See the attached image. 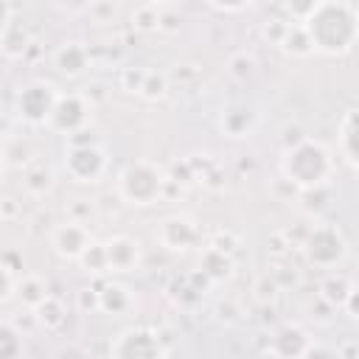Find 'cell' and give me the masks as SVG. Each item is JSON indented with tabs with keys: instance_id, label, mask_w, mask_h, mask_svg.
<instances>
[{
	"instance_id": "6da1fadb",
	"label": "cell",
	"mask_w": 359,
	"mask_h": 359,
	"mask_svg": "<svg viewBox=\"0 0 359 359\" xmlns=\"http://www.w3.org/2000/svg\"><path fill=\"white\" fill-rule=\"evenodd\" d=\"M303 25L314 50L325 56H342L359 42V8L348 0H323Z\"/></svg>"
},
{
	"instance_id": "7a4b0ae2",
	"label": "cell",
	"mask_w": 359,
	"mask_h": 359,
	"mask_svg": "<svg viewBox=\"0 0 359 359\" xmlns=\"http://www.w3.org/2000/svg\"><path fill=\"white\" fill-rule=\"evenodd\" d=\"M334 171V160L328 154V149L320 140L303 137L294 146L283 149L280 157V174L294 185V188H317L325 185L328 177Z\"/></svg>"
},
{
	"instance_id": "3957f363",
	"label": "cell",
	"mask_w": 359,
	"mask_h": 359,
	"mask_svg": "<svg viewBox=\"0 0 359 359\" xmlns=\"http://www.w3.org/2000/svg\"><path fill=\"white\" fill-rule=\"evenodd\" d=\"M165 185H168V180L163 177V171L146 160H137L118 174V196L137 208H149V205L160 202Z\"/></svg>"
},
{
	"instance_id": "277c9868",
	"label": "cell",
	"mask_w": 359,
	"mask_h": 359,
	"mask_svg": "<svg viewBox=\"0 0 359 359\" xmlns=\"http://www.w3.org/2000/svg\"><path fill=\"white\" fill-rule=\"evenodd\" d=\"M303 252H306L309 264L331 269V266L342 264V258L348 255V241L337 224L323 222V224H314L309 230V236L303 238Z\"/></svg>"
},
{
	"instance_id": "5b68a950",
	"label": "cell",
	"mask_w": 359,
	"mask_h": 359,
	"mask_svg": "<svg viewBox=\"0 0 359 359\" xmlns=\"http://www.w3.org/2000/svg\"><path fill=\"white\" fill-rule=\"evenodd\" d=\"M109 356H115V359H160V356H168V348L163 345V339L154 328L132 325V328H123L109 342Z\"/></svg>"
},
{
	"instance_id": "8992f818",
	"label": "cell",
	"mask_w": 359,
	"mask_h": 359,
	"mask_svg": "<svg viewBox=\"0 0 359 359\" xmlns=\"http://www.w3.org/2000/svg\"><path fill=\"white\" fill-rule=\"evenodd\" d=\"M59 90L50 81H31L17 95V115L31 126H48V118L59 101Z\"/></svg>"
},
{
	"instance_id": "52a82bcc",
	"label": "cell",
	"mask_w": 359,
	"mask_h": 359,
	"mask_svg": "<svg viewBox=\"0 0 359 359\" xmlns=\"http://www.w3.org/2000/svg\"><path fill=\"white\" fill-rule=\"evenodd\" d=\"M65 171H67L70 180H76L81 185H93L107 171V151L98 143L70 146L67 149V157H65Z\"/></svg>"
},
{
	"instance_id": "ba28073f",
	"label": "cell",
	"mask_w": 359,
	"mask_h": 359,
	"mask_svg": "<svg viewBox=\"0 0 359 359\" xmlns=\"http://www.w3.org/2000/svg\"><path fill=\"white\" fill-rule=\"evenodd\" d=\"M90 115H93V104L84 95L62 93L50 118H48V129H53L59 135H73V132H79L90 123Z\"/></svg>"
},
{
	"instance_id": "9c48e42d",
	"label": "cell",
	"mask_w": 359,
	"mask_h": 359,
	"mask_svg": "<svg viewBox=\"0 0 359 359\" xmlns=\"http://www.w3.org/2000/svg\"><path fill=\"white\" fill-rule=\"evenodd\" d=\"M90 244H93V236H90L87 222L67 219L65 224H59V227L50 233V247H53V252H56L59 258H65V261H79Z\"/></svg>"
},
{
	"instance_id": "30bf717a",
	"label": "cell",
	"mask_w": 359,
	"mask_h": 359,
	"mask_svg": "<svg viewBox=\"0 0 359 359\" xmlns=\"http://www.w3.org/2000/svg\"><path fill=\"white\" fill-rule=\"evenodd\" d=\"M157 241H160V247H165L168 252H185V250H191V247L199 241V230H196V224H194L188 216L174 213V216H165V219L160 222V227H157Z\"/></svg>"
},
{
	"instance_id": "8fae6325",
	"label": "cell",
	"mask_w": 359,
	"mask_h": 359,
	"mask_svg": "<svg viewBox=\"0 0 359 359\" xmlns=\"http://www.w3.org/2000/svg\"><path fill=\"white\" fill-rule=\"evenodd\" d=\"M109 272H132L140 264V244L129 236H115L107 241Z\"/></svg>"
},
{
	"instance_id": "7c38bea8",
	"label": "cell",
	"mask_w": 359,
	"mask_h": 359,
	"mask_svg": "<svg viewBox=\"0 0 359 359\" xmlns=\"http://www.w3.org/2000/svg\"><path fill=\"white\" fill-rule=\"evenodd\" d=\"M199 272L210 280V283H222V280H230L233 278V272H236V261H233V255L227 252V250H222V247H208L205 252H202V258H199Z\"/></svg>"
},
{
	"instance_id": "4fadbf2b",
	"label": "cell",
	"mask_w": 359,
	"mask_h": 359,
	"mask_svg": "<svg viewBox=\"0 0 359 359\" xmlns=\"http://www.w3.org/2000/svg\"><path fill=\"white\" fill-rule=\"evenodd\" d=\"M132 306H135V297L123 283H118V280L101 283V289H98V311L118 317V314H126Z\"/></svg>"
},
{
	"instance_id": "5bb4252c",
	"label": "cell",
	"mask_w": 359,
	"mask_h": 359,
	"mask_svg": "<svg viewBox=\"0 0 359 359\" xmlns=\"http://www.w3.org/2000/svg\"><path fill=\"white\" fill-rule=\"evenodd\" d=\"M339 154L348 160V165L359 168V109L345 112L339 123Z\"/></svg>"
},
{
	"instance_id": "9a60e30c",
	"label": "cell",
	"mask_w": 359,
	"mask_h": 359,
	"mask_svg": "<svg viewBox=\"0 0 359 359\" xmlns=\"http://www.w3.org/2000/svg\"><path fill=\"white\" fill-rule=\"evenodd\" d=\"M309 351H311L309 337L297 325L280 328L275 334V339H272V353H278V356H306Z\"/></svg>"
},
{
	"instance_id": "2e32d148",
	"label": "cell",
	"mask_w": 359,
	"mask_h": 359,
	"mask_svg": "<svg viewBox=\"0 0 359 359\" xmlns=\"http://www.w3.org/2000/svg\"><path fill=\"white\" fill-rule=\"evenodd\" d=\"M87 62H90V53H87V48L79 45V42H67V45H62V48L53 53V65H56V70L65 73V76H79V73H84Z\"/></svg>"
},
{
	"instance_id": "e0dca14e",
	"label": "cell",
	"mask_w": 359,
	"mask_h": 359,
	"mask_svg": "<svg viewBox=\"0 0 359 359\" xmlns=\"http://www.w3.org/2000/svg\"><path fill=\"white\" fill-rule=\"evenodd\" d=\"M219 126L227 137H247L255 126V112L250 107H230V109L222 112Z\"/></svg>"
},
{
	"instance_id": "ac0fdd59",
	"label": "cell",
	"mask_w": 359,
	"mask_h": 359,
	"mask_svg": "<svg viewBox=\"0 0 359 359\" xmlns=\"http://www.w3.org/2000/svg\"><path fill=\"white\" fill-rule=\"evenodd\" d=\"M34 320H36L42 328H48V331H56V328L65 325V320H67V309H65V303H62L59 297L48 294V297L34 309Z\"/></svg>"
},
{
	"instance_id": "d6986e66",
	"label": "cell",
	"mask_w": 359,
	"mask_h": 359,
	"mask_svg": "<svg viewBox=\"0 0 359 359\" xmlns=\"http://www.w3.org/2000/svg\"><path fill=\"white\" fill-rule=\"evenodd\" d=\"M280 50L289 53V56H300V59L314 53V42H311V36H309V31H306L303 22H292L289 25L286 36L280 39Z\"/></svg>"
},
{
	"instance_id": "ffe728a7",
	"label": "cell",
	"mask_w": 359,
	"mask_h": 359,
	"mask_svg": "<svg viewBox=\"0 0 359 359\" xmlns=\"http://www.w3.org/2000/svg\"><path fill=\"white\" fill-rule=\"evenodd\" d=\"M351 289H353V286H351L342 275H331V278H325V280L320 283V297H323L328 306H342Z\"/></svg>"
},
{
	"instance_id": "44dd1931",
	"label": "cell",
	"mask_w": 359,
	"mask_h": 359,
	"mask_svg": "<svg viewBox=\"0 0 359 359\" xmlns=\"http://www.w3.org/2000/svg\"><path fill=\"white\" fill-rule=\"evenodd\" d=\"M17 297L22 300V306H28L31 311L48 297V289H45V283L39 280V278H34V275H28V278H20V292H17Z\"/></svg>"
},
{
	"instance_id": "7402d4cb",
	"label": "cell",
	"mask_w": 359,
	"mask_h": 359,
	"mask_svg": "<svg viewBox=\"0 0 359 359\" xmlns=\"http://www.w3.org/2000/svg\"><path fill=\"white\" fill-rule=\"evenodd\" d=\"M79 264L87 269V272H109V261H107V244H98V241H93L87 250H84V255L79 258Z\"/></svg>"
},
{
	"instance_id": "603a6c76",
	"label": "cell",
	"mask_w": 359,
	"mask_h": 359,
	"mask_svg": "<svg viewBox=\"0 0 359 359\" xmlns=\"http://www.w3.org/2000/svg\"><path fill=\"white\" fill-rule=\"evenodd\" d=\"M25 188L34 194V196H42L45 191H50V185H53V174H50V168H45V165H34V168H28L25 171Z\"/></svg>"
},
{
	"instance_id": "cb8c5ba5",
	"label": "cell",
	"mask_w": 359,
	"mask_h": 359,
	"mask_svg": "<svg viewBox=\"0 0 359 359\" xmlns=\"http://www.w3.org/2000/svg\"><path fill=\"white\" fill-rule=\"evenodd\" d=\"M168 93V79L157 70H146V79H143V87H140V95L149 98V101H157Z\"/></svg>"
},
{
	"instance_id": "d4e9b609",
	"label": "cell",
	"mask_w": 359,
	"mask_h": 359,
	"mask_svg": "<svg viewBox=\"0 0 359 359\" xmlns=\"http://www.w3.org/2000/svg\"><path fill=\"white\" fill-rule=\"evenodd\" d=\"M22 353V337L14 331V325H3L0 328V356L3 359H17Z\"/></svg>"
},
{
	"instance_id": "484cf974",
	"label": "cell",
	"mask_w": 359,
	"mask_h": 359,
	"mask_svg": "<svg viewBox=\"0 0 359 359\" xmlns=\"http://www.w3.org/2000/svg\"><path fill=\"white\" fill-rule=\"evenodd\" d=\"M132 22H135V28H137V31H143V34L157 31V28H160V11H157V6H154V3L140 6V8L135 11Z\"/></svg>"
},
{
	"instance_id": "4316f807",
	"label": "cell",
	"mask_w": 359,
	"mask_h": 359,
	"mask_svg": "<svg viewBox=\"0 0 359 359\" xmlns=\"http://www.w3.org/2000/svg\"><path fill=\"white\" fill-rule=\"evenodd\" d=\"M323 0H283V6H286V11H289V17L294 20V22H306L314 11H317V6H320Z\"/></svg>"
},
{
	"instance_id": "83f0119b",
	"label": "cell",
	"mask_w": 359,
	"mask_h": 359,
	"mask_svg": "<svg viewBox=\"0 0 359 359\" xmlns=\"http://www.w3.org/2000/svg\"><path fill=\"white\" fill-rule=\"evenodd\" d=\"M143 79H146V70H135V67H126L123 76H121V84L129 90V93H140L143 87Z\"/></svg>"
},
{
	"instance_id": "f1b7e54d",
	"label": "cell",
	"mask_w": 359,
	"mask_h": 359,
	"mask_svg": "<svg viewBox=\"0 0 359 359\" xmlns=\"http://www.w3.org/2000/svg\"><path fill=\"white\" fill-rule=\"evenodd\" d=\"M289 25H292V22H283V20H269V22L264 25V36H266V39H272L275 45H280V39L286 36Z\"/></svg>"
},
{
	"instance_id": "f546056e",
	"label": "cell",
	"mask_w": 359,
	"mask_h": 359,
	"mask_svg": "<svg viewBox=\"0 0 359 359\" xmlns=\"http://www.w3.org/2000/svg\"><path fill=\"white\" fill-rule=\"evenodd\" d=\"M213 8H219V11H241V8H247L252 0H208Z\"/></svg>"
},
{
	"instance_id": "4dcf8cb0",
	"label": "cell",
	"mask_w": 359,
	"mask_h": 359,
	"mask_svg": "<svg viewBox=\"0 0 359 359\" xmlns=\"http://www.w3.org/2000/svg\"><path fill=\"white\" fill-rule=\"evenodd\" d=\"M230 67H233L236 76H250V73H252V59H250V56H236V59L230 62Z\"/></svg>"
},
{
	"instance_id": "1f68e13d",
	"label": "cell",
	"mask_w": 359,
	"mask_h": 359,
	"mask_svg": "<svg viewBox=\"0 0 359 359\" xmlns=\"http://www.w3.org/2000/svg\"><path fill=\"white\" fill-rule=\"evenodd\" d=\"M67 140H70V146H87V143H95V137H93V132L84 126V129H79V132H73V135H67Z\"/></svg>"
},
{
	"instance_id": "d6a6232c",
	"label": "cell",
	"mask_w": 359,
	"mask_h": 359,
	"mask_svg": "<svg viewBox=\"0 0 359 359\" xmlns=\"http://www.w3.org/2000/svg\"><path fill=\"white\" fill-rule=\"evenodd\" d=\"M342 309H345L351 317H356V320H359V289H351V292H348V297H345Z\"/></svg>"
},
{
	"instance_id": "836d02e7",
	"label": "cell",
	"mask_w": 359,
	"mask_h": 359,
	"mask_svg": "<svg viewBox=\"0 0 359 359\" xmlns=\"http://www.w3.org/2000/svg\"><path fill=\"white\" fill-rule=\"evenodd\" d=\"M79 303H81V309H98V292L95 289H81Z\"/></svg>"
},
{
	"instance_id": "e575fe53",
	"label": "cell",
	"mask_w": 359,
	"mask_h": 359,
	"mask_svg": "<svg viewBox=\"0 0 359 359\" xmlns=\"http://www.w3.org/2000/svg\"><path fill=\"white\" fill-rule=\"evenodd\" d=\"M160 28H163V31H174V28H177V17H171V14H160Z\"/></svg>"
},
{
	"instance_id": "d590c367",
	"label": "cell",
	"mask_w": 359,
	"mask_h": 359,
	"mask_svg": "<svg viewBox=\"0 0 359 359\" xmlns=\"http://www.w3.org/2000/svg\"><path fill=\"white\" fill-rule=\"evenodd\" d=\"M149 3H154V6H160V3H171V0H149Z\"/></svg>"
}]
</instances>
